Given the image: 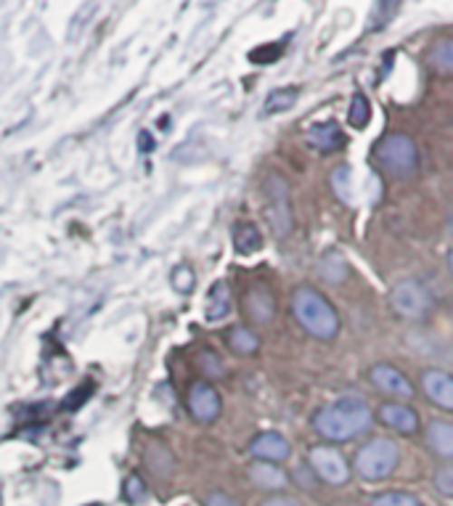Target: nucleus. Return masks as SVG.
<instances>
[{
  "label": "nucleus",
  "mask_w": 453,
  "mask_h": 506,
  "mask_svg": "<svg viewBox=\"0 0 453 506\" xmlns=\"http://www.w3.org/2000/svg\"><path fill=\"white\" fill-rule=\"evenodd\" d=\"M315 435L329 443H348L361 438L374 424V411L361 398H340L334 404L321 405L311 419Z\"/></svg>",
  "instance_id": "obj_1"
},
{
  "label": "nucleus",
  "mask_w": 453,
  "mask_h": 506,
  "mask_svg": "<svg viewBox=\"0 0 453 506\" xmlns=\"http://www.w3.org/2000/svg\"><path fill=\"white\" fill-rule=\"evenodd\" d=\"M289 310H292L294 321L300 324V329L313 339H318V342L337 339L340 329H342V321H340V313L334 310V305L329 303L318 289L308 287V284H300L292 292Z\"/></svg>",
  "instance_id": "obj_2"
},
{
  "label": "nucleus",
  "mask_w": 453,
  "mask_h": 506,
  "mask_svg": "<svg viewBox=\"0 0 453 506\" xmlns=\"http://www.w3.org/2000/svg\"><path fill=\"white\" fill-rule=\"evenodd\" d=\"M374 162L382 172L398 180H409L419 172L417 141L406 133H387L374 146Z\"/></svg>",
  "instance_id": "obj_3"
},
{
  "label": "nucleus",
  "mask_w": 453,
  "mask_h": 506,
  "mask_svg": "<svg viewBox=\"0 0 453 506\" xmlns=\"http://www.w3.org/2000/svg\"><path fill=\"white\" fill-rule=\"evenodd\" d=\"M400 464V448L390 438H371L363 443L352 456V470L366 482H380L395 474Z\"/></svg>",
  "instance_id": "obj_4"
},
{
  "label": "nucleus",
  "mask_w": 453,
  "mask_h": 506,
  "mask_svg": "<svg viewBox=\"0 0 453 506\" xmlns=\"http://www.w3.org/2000/svg\"><path fill=\"white\" fill-rule=\"evenodd\" d=\"M387 300H390V307H392V313L398 318L411 321V324L427 321L429 313H432V307H435L429 289L419 278H400V281H395Z\"/></svg>",
  "instance_id": "obj_5"
},
{
  "label": "nucleus",
  "mask_w": 453,
  "mask_h": 506,
  "mask_svg": "<svg viewBox=\"0 0 453 506\" xmlns=\"http://www.w3.org/2000/svg\"><path fill=\"white\" fill-rule=\"evenodd\" d=\"M263 194L268 199L265 218H268L274 234L276 237H289L292 229H294V215H292V204H289V183L281 175L271 172L263 180Z\"/></svg>",
  "instance_id": "obj_6"
},
{
  "label": "nucleus",
  "mask_w": 453,
  "mask_h": 506,
  "mask_svg": "<svg viewBox=\"0 0 453 506\" xmlns=\"http://www.w3.org/2000/svg\"><path fill=\"white\" fill-rule=\"evenodd\" d=\"M308 464L315 472V477L326 485H348L350 474H352V467L348 464V459L334 448V445H313L308 451Z\"/></svg>",
  "instance_id": "obj_7"
},
{
  "label": "nucleus",
  "mask_w": 453,
  "mask_h": 506,
  "mask_svg": "<svg viewBox=\"0 0 453 506\" xmlns=\"http://www.w3.org/2000/svg\"><path fill=\"white\" fill-rule=\"evenodd\" d=\"M369 382L374 390H380L382 395H387L390 401H398V404H406L417 395L414 382L392 364H374L369 369Z\"/></svg>",
  "instance_id": "obj_8"
},
{
  "label": "nucleus",
  "mask_w": 453,
  "mask_h": 506,
  "mask_svg": "<svg viewBox=\"0 0 453 506\" xmlns=\"http://www.w3.org/2000/svg\"><path fill=\"white\" fill-rule=\"evenodd\" d=\"M419 390L432 405L453 411V374L446 369H424L419 376Z\"/></svg>",
  "instance_id": "obj_9"
},
{
  "label": "nucleus",
  "mask_w": 453,
  "mask_h": 506,
  "mask_svg": "<svg viewBox=\"0 0 453 506\" xmlns=\"http://www.w3.org/2000/svg\"><path fill=\"white\" fill-rule=\"evenodd\" d=\"M377 419L380 424H384L387 430L398 433V435H417L421 422H419L417 408H411L409 404H398V401H387L377 408Z\"/></svg>",
  "instance_id": "obj_10"
},
{
  "label": "nucleus",
  "mask_w": 453,
  "mask_h": 506,
  "mask_svg": "<svg viewBox=\"0 0 453 506\" xmlns=\"http://www.w3.org/2000/svg\"><path fill=\"white\" fill-rule=\"evenodd\" d=\"M188 411H191V416H194L199 424H212V422L220 416V411H223L217 390H215L209 382H197V384L188 390Z\"/></svg>",
  "instance_id": "obj_11"
},
{
  "label": "nucleus",
  "mask_w": 453,
  "mask_h": 506,
  "mask_svg": "<svg viewBox=\"0 0 453 506\" xmlns=\"http://www.w3.org/2000/svg\"><path fill=\"white\" fill-rule=\"evenodd\" d=\"M245 313L246 318L257 326H265L276 318V297L268 287L255 284L245 295Z\"/></svg>",
  "instance_id": "obj_12"
},
{
  "label": "nucleus",
  "mask_w": 453,
  "mask_h": 506,
  "mask_svg": "<svg viewBox=\"0 0 453 506\" xmlns=\"http://www.w3.org/2000/svg\"><path fill=\"white\" fill-rule=\"evenodd\" d=\"M249 453L257 459V462H271V464H279L286 462L292 456V443L284 438L281 433H260L255 435V440L249 443Z\"/></svg>",
  "instance_id": "obj_13"
},
{
  "label": "nucleus",
  "mask_w": 453,
  "mask_h": 506,
  "mask_svg": "<svg viewBox=\"0 0 453 506\" xmlns=\"http://www.w3.org/2000/svg\"><path fill=\"white\" fill-rule=\"evenodd\" d=\"M308 143L313 146L315 151H321V154H334V151H342L345 149V133H342V128H340V122H334V120H326V122H318L313 125L308 133Z\"/></svg>",
  "instance_id": "obj_14"
},
{
  "label": "nucleus",
  "mask_w": 453,
  "mask_h": 506,
  "mask_svg": "<svg viewBox=\"0 0 453 506\" xmlns=\"http://www.w3.org/2000/svg\"><path fill=\"white\" fill-rule=\"evenodd\" d=\"M246 477L260 491H281L289 485V474L284 472L279 464H271V462H252L246 470Z\"/></svg>",
  "instance_id": "obj_15"
},
{
  "label": "nucleus",
  "mask_w": 453,
  "mask_h": 506,
  "mask_svg": "<svg viewBox=\"0 0 453 506\" xmlns=\"http://www.w3.org/2000/svg\"><path fill=\"white\" fill-rule=\"evenodd\" d=\"M424 443L438 459H453V422L432 419L424 430Z\"/></svg>",
  "instance_id": "obj_16"
},
{
  "label": "nucleus",
  "mask_w": 453,
  "mask_h": 506,
  "mask_svg": "<svg viewBox=\"0 0 453 506\" xmlns=\"http://www.w3.org/2000/svg\"><path fill=\"white\" fill-rule=\"evenodd\" d=\"M228 347L236 353V355H255L260 350V337L249 329V326H231L228 335H226Z\"/></svg>",
  "instance_id": "obj_17"
},
{
  "label": "nucleus",
  "mask_w": 453,
  "mask_h": 506,
  "mask_svg": "<svg viewBox=\"0 0 453 506\" xmlns=\"http://www.w3.org/2000/svg\"><path fill=\"white\" fill-rule=\"evenodd\" d=\"M207 321H220L231 313V292H228V284L226 281H217L207 295Z\"/></svg>",
  "instance_id": "obj_18"
},
{
  "label": "nucleus",
  "mask_w": 453,
  "mask_h": 506,
  "mask_svg": "<svg viewBox=\"0 0 453 506\" xmlns=\"http://www.w3.org/2000/svg\"><path fill=\"white\" fill-rule=\"evenodd\" d=\"M427 62L440 74H453V37H440L438 43H432Z\"/></svg>",
  "instance_id": "obj_19"
},
{
  "label": "nucleus",
  "mask_w": 453,
  "mask_h": 506,
  "mask_svg": "<svg viewBox=\"0 0 453 506\" xmlns=\"http://www.w3.org/2000/svg\"><path fill=\"white\" fill-rule=\"evenodd\" d=\"M234 247L239 255H252L263 247V234L255 223H236L234 226Z\"/></svg>",
  "instance_id": "obj_20"
},
{
  "label": "nucleus",
  "mask_w": 453,
  "mask_h": 506,
  "mask_svg": "<svg viewBox=\"0 0 453 506\" xmlns=\"http://www.w3.org/2000/svg\"><path fill=\"white\" fill-rule=\"evenodd\" d=\"M318 270H321V278L329 281V284H340V281H345L350 273L348 263H345V258H342L340 252H329V255L321 260Z\"/></svg>",
  "instance_id": "obj_21"
},
{
  "label": "nucleus",
  "mask_w": 453,
  "mask_h": 506,
  "mask_svg": "<svg viewBox=\"0 0 453 506\" xmlns=\"http://www.w3.org/2000/svg\"><path fill=\"white\" fill-rule=\"evenodd\" d=\"M300 99V91L297 88H276L268 99H265V114H281V112H289Z\"/></svg>",
  "instance_id": "obj_22"
},
{
  "label": "nucleus",
  "mask_w": 453,
  "mask_h": 506,
  "mask_svg": "<svg viewBox=\"0 0 453 506\" xmlns=\"http://www.w3.org/2000/svg\"><path fill=\"white\" fill-rule=\"evenodd\" d=\"M369 117H371V106H369V99L358 91L355 96H352V102L348 106V122L355 128V131H363L366 128V122H369Z\"/></svg>",
  "instance_id": "obj_23"
},
{
  "label": "nucleus",
  "mask_w": 453,
  "mask_h": 506,
  "mask_svg": "<svg viewBox=\"0 0 453 506\" xmlns=\"http://www.w3.org/2000/svg\"><path fill=\"white\" fill-rule=\"evenodd\" d=\"M332 191L337 194V199L342 204H352V191H350V180H352V172L348 165H340V168L332 172Z\"/></svg>",
  "instance_id": "obj_24"
},
{
  "label": "nucleus",
  "mask_w": 453,
  "mask_h": 506,
  "mask_svg": "<svg viewBox=\"0 0 453 506\" xmlns=\"http://www.w3.org/2000/svg\"><path fill=\"white\" fill-rule=\"evenodd\" d=\"M369 506H421V501L406 491H384L380 496H374Z\"/></svg>",
  "instance_id": "obj_25"
},
{
  "label": "nucleus",
  "mask_w": 453,
  "mask_h": 506,
  "mask_svg": "<svg viewBox=\"0 0 453 506\" xmlns=\"http://www.w3.org/2000/svg\"><path fill=\"white\" fill-rule=\"evenodd\" d=\"M432 485H435L438 493H443V496L453 499V464H443V467H438V470H435V477H432Z\"/></svg>",
  "instance_id": "obj_26"
},
{
  "label": "nucleus",
  "mask_w": 453,
  "mask_h": 506,
  "mask_svg": "<svg viewBox=\"0 0 453 506\" xmlns=\"http://www.w3.org/2000/svg\"><path fill=\"white\" fill-rule=\"evenodd\" d=\"M173 287L178 289V292H191V287H194V273H191V268L188 266H178V268L173 270Z\"/></svg>",
  "instance_id": "obj_27"
},
{
  "label": "nucleus",
  "mask_w": 453,
  "mask_h": 506,
  "mask_svg": "<svg viewBox=\"0 0 453 506\" xmlns=\"http://www.w3.org/2000/svg\"><path fill=\"white\" fill-rule=\"evenodd\" d=\"M125 496H128V499H130L133 504H139L140 499L146 496V485L140 482L139 474H133V477H130V480L125 482Z\"/></svg>",
  "instance_id": "obj_28"
},
{
  "label": "nucleus",
  "mask_w": 453,
  "mask_h": 506,
  "mask_svg": "<svg viewBox=\"0 0 453 506\" xmlns=\"http://www.w3.org/2000/svg\"><path fill=\"white\" fill-rule=\"evenodd\" d=\"M205 506H242L234 496H228V493H220V491H215V493H209L207 499H205Z\"/></svg>",
  "instance_id": "obj_29"
},
{
  "label": "nucleus",
  "mask_w": 453,
  "mask_h": 506,
  "mask_svg": "<svg viewBox=\"0 0 453 506\" xmlns=\"http://www.w3.org/2000/svg\"><path fill=\"white\" fill-rule=\"evenodd\" d=\"M294 477L300 480V485H303V488H311V491H313V488H315L313 480H318L313 470H311V464H308V467H305V464H303V467H297V472H294Z\"/></svg>",
  "instance_id": "obj_30"
},
{
  "label": "nucleus",
  "mask_w": 453,
  "mask_h": 506,
  "mask_svg": "<svg viewBox=\"0 0 453 506\" xmlns=\"http://www.w3.org/2000/svg\"><path fill=\"white\" fill-rule=\"evenodd\" d=\"M202 369H205L209 376H220V374H223V364H220L212 353H205V358H202Z\"/></svg>",
  "instance_id": "obj_31"
},
{
  "label": "nucleus",
  "mask_w": 453,
  "mask_h": 506,
  "mask_svg": "<svg viewBox=\"0 0 453 506\" xmlns=\"http://www.w3.org/2000/svg\"><path fill=\"white\" fill-rule=\"evenodd\" d=\"M260 506H300L294 499H289V496H271L268 501H263Z\"/></svg>",
  "instance_id": "obj_32"
},
{
  "label": "nucleus",
  "mask_w": 453,
  "mask_h": 506,
  "mask_svg": "<svg viewBox=\"0 0 453 506\" xmlns=\"http://www.w3.org/2000/svg\"><path fill=\"white\" fill-rule=\"evenodd\" d=\"M448 270H451V276H453V249L448 252Z\"/></svg>",
  "instance_id": "obj_33"
}]
</instances>
